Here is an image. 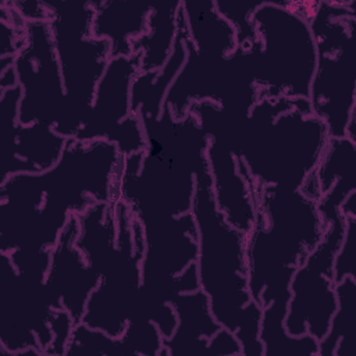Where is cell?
<instances>
[{
    "label": "cell",
    "mask_w": 356,
    "mask_h": 356,
    "mask_svg": "<svg viewBox=\"0 0 356 356\" xmlns=\"http://www.w3.org/2000/svg\"><path fill=\"white\" fill-rule=\"evenodd\" d=\"M177 313L174 334L163 338L159 356L206 355L210 338L221 328L210 312L207 295L199 288L193 292H177L167 300Z\"/></svg>",
    "instance_id": "cell-14"
},
{
    "label": "cell",
    "mask_w": 356,
    "mask_h": 356,
    "mask_svg": "<svg viewBox=\"0 0 356 356\" xmlns=\"http://www.w3.org/2000/svg\"><path fill=\"white\" fill-rule=\"evenodd\" d=\"M140 72V53L111 57L100 78L90 111L74 136L78 140L103 139L122 156L146 152V135L139 114L132 111V82Z\"/></svg>",
    "instance_id": "cell-9"
},
{
    "label": "cell",
    "mask_w": 356,
    "mask_h": 356,
    "mask_svg": "<svg viewBox=\"0 0 356 356\" xmlns=\"http://www.w3.org/2000/svg\"><path fill=\"white\" fill-rule=\"evenodd\" d=\"M191 213L197 228L196 268L214 320L238 338L242 356H264L259 339L261 307L248 288L246 234L228 224L217 209L206 159L195 170Z\"/></svg>",
    "instance_id": "cell-2"
},
{
    "label": "cell",
    "mask_w": 356,
    "mask_h": 356,
    "mask_svg": "<svg viewBox=\"0 0 356 356\" xmlns=\"http://www.w3.org/2000/svg\"><path fill=\"white\" fill-rule=\"evenodd\" d=\"M257 3H236V1H214V8L222 15L236 31L238 47L248 51L252 50L257 43L256 29L253 24V13L260 6Z\"/></svg>",
    "instance_id": "cell-20"
},
{
    "label": "cell",
    "mask_w": 356,
    "mask_h": 356,
    "mask_svg": "<svg viewBox=\"0 0 356 356\" xmlns=\"http://www.w3.org/2000/svg\"><path fill=\"white\" fill-rule=\"evenodd\" d=\"M51 10V31L65 90V107L53 129L74 138L85 122L95 92L111 58L110 42L92 35L95 8L88 1H46Z\"/></svg>",
    "instance_id": "cell-6"
},
{
    "label": "cell",
    "mask_w": 356,
    "mask_h": 356,
    "mask_svg": "<svg viewBox=\"0 0 356 356\" xmlns=\"http://www.w3.org/2000/svg\"><path fill=\"white\" fill-rule=\"evenodd\" d=\"M355 1H320L310 28L316 44V68L309 89L312 114L321 120L328 136H345L356 104L353 36Z\"/></svg>",
    "instance_id": "cell-4"
},
{
    "label": "cell",
    "mask_w": 356,
    "mask_h": 356,
    "mask_svg": "<svg viewBox=\"0 0 356 356\" xmlns=\"http://www.w3.org/2000/svg\"><path fill=\"white\" fill-rule=\"evenodd\" d=\"M179 8L181 1L152 6L146 33L132 42V51L140 53V72H159L167 64L177 39Z\"/></svg>",
    "instance_id": "cell-17"
},
{
    "label": "cell",
    "mask_w": 356,
    "mask_h": 356,
    "mask_svg": "<svg viewBox=\"0 0 356 356\" xmlns=\"http://www.w3.org/2000/svg\"><path fill=\"white\" fill-rule=\"evenodd\" d=\"M257 43L250 71L259 97L306 99L316 68L310 24L280 1H261L253 13Z\"/></svg>",
    "instance_id": "cell-5"
},
{
    "label": "cell",
    "mask_w": 356,
    "mask_h": 356,
    "mask_svg": "<svg viewBox=\"0 0 356 356\" xmlns=\"http://www.w3.org/2000/svg\"><path fill=\"white\" fill-rule=\"evenodd\" d=\"M328 138L309 100L259 97L239 127L235 154L254 191L263 185L299 189L316 170Z\"/></svg>",
    "instance_id": "cell-3"
},
{
    "label": "cell",
    "mask_w": 356,
    "mask_h": 356,
    "mask_svg": "<svg viewBox=\"0 0 356 356\" xmlns=\"http://www.w3.org/2000/svg\"><path fill=\"white\" fill-rule=\"evenodd\" d=\"M90 3L95 8L92 35L110 42L111 57L132 56V42L147 31L152 6L121 0H90Z\"/></svg>",
    "instance_id": "cell-15"
},
{
    "label": "cell",
    "mask_w": 356,
    "mask_h": 356,
    "mask_svg": "<svg viewBox=\"0 0 356 356\" xmlns=\"http://www.w3.org/2000/svg\"><path fill=\"white\" fill-rule=\"evenodd\" d=\"M189 40L199 56L221 60L238 49L236 31L214 8V1H182Z\"/></svg>",
    "instance_id": "cell-16"
},
{
    "label": "cell",
    "mask_w": 356,
    "mask_h": 356,
    "mask_svg": "<svg viewBox=\"0 0 356 356\" xmlns=\"http://www.w3.org/2000/svg\"><path fill=\"white\" fill-rule=\"evenodd\" d=\"M314 174L321 196L338 179H356V145L346 136H330Z\"/></svg>",
    "instance_id": "cell-19"
},
{
    "label": "cell",
    "mask_w": 356,
    "mask_h": 356,
    "mask_svg": "<svg viewBox=\"0 0 356 356\" xmlns=\"http://www.w3.org/2000/svg\"><path fill=\"white\" fill-rule=\"evenodd\" d=\"M26 40L14 60L22 90L18 122L56 125L65 107V90L49 22H26Z\"/></svg>",
    "instance_id": "cell-10"
},
{
    "label": "cell",
    "mask_w": 356,
    "mask_h": 356,
    "mask_svg": "<svg viewBox=\"0 0 356 356\" xmlns=\"http://www.w3.org/2000/svg\"><path fill=\"white\" fill-rule=\"evenodd\" d=\"M207 161L217 209L228 224L249 234L256 220L254 185L242 159L236 157L231 140L222 131H211Z\"/></svg>",
    "instance_id": "cell-13"
},
{
    "label": "cell",
    "mask_w": 356,
    "mask_h": 356,
    "mask_svg": "<svg viewBox=\"0 0 356 356\" xmlns=\"http://www.w3.org/2000/svg\"><path fill=\"white\" fill-rule=\"evenodd\" d=\"M25 22H49L51 10L46 1H8Z\"/></svg>",
    "instance_id": "cell-24"
},
{
    "label": "cell",
    "mask_w": 356,
    "mask_h": 356,
    "mask_svg": "<svg viewBox=\"0 0 356 356\" xmlns=\"http://www.w3.org/2000/svg\"><path fill=\"white\" fill-rule=\"evenodd\" d=\"M214 356H242V348L234 332L220 328L209 341L207 353Z\"/></svg>",
    "instance_id": "cell-23"
},
{
    "label": "cell",
    "mask_w": 356,
    "mask_h": 356,
    "mask_svg": "<svg viewBox=\"0 0 356 356\" xmlns=\"http://www.w3.org/2000/svg\"><path fill=\"white\" fill-rule=\"evenodd\" d=\"M114 207L117 253L100 274V281L88 299L81 323L118 338L124 334L128 320L134 317L140 302L145 235L140 221L121 197L114 202Z\"/></svg>",
    "instance_id": "cell-7"
},
{
    "label": "cell",
    "mask_w": 356,
    "mask_h": 356,
    "mask_svg": "<svg viewBox=\"0 0 356 356\" xmlns=\"http://www.w3.org/2000/svg\"><path fill=\"white\" fill-rule=\"evenodd\" d=\"M337 310L327 335L318 341V356H345L352 353L356 324V280L345 277L335 282Z\"/></svg>",
    "instance_id": "cell-18"
},
{
    "label": "cell",
    "mask_w": 356,
    "mask_h": 356,
    "mask_svg": "<svg viewBox=\"0 0 356 356\" xmlns=\"http://www.w3.org/2000/svg\"><path fill=\"white\" fill-rule=\"evenodd\" d=\"M321 218L324 235L291 278V298L284 321L289 335L309 334L317 341L327 335L337 310L334 259L345 234V217L339 210Z\"/></svg>",
    "instance_id": "cell-8"
},
{
    "label": "cell",
    "mask_w": 356,
    "mask_h": 356,
    "mask_svg": "<svg viewBox=\"0 0 356 356\" xmlns=\"http://www.w3.org/2000/svg\"><path fill=\"white\" fill-rule=\"evenodd\" d=\"M79 234L76 213H71L51 252V261L44 278V299L50 309H64L74 324H79L86 303L100 281L99 273L89 266L75 239Z\"/></svg>",
    "instance_id": "cell-12"
},
{
    "label": "cell",
    "mask_w": 356,
    "mask_h": 356,
    "mask_svg": "<svg viewBox=\"0 0 356 356\" xmlns=\"http://www.w3.org/2000/svg\"><path fill=\"white\" fill-rule=\"evenodd\" d=\"M19 86L0 90V120L4 135V161L0 184L19 172H44L60 160L68 138L58 135L47 122L19 124Z\"/></svg>",
    "instance_id": "cell-11"
},
{
    "label": "cell",
    "mask_w": 356,
    "mask_h": 356,
    "mask_svg": "<svg viewBox=\"0 0 356 356\" xmlns=\"http://www.w3.org/2000/svg\"><path fill=\"white\" fill-rule=\"evenodd\" d=\"M256 220L246 234L248 288L261 307L259 339L264 356H300L305 335L292 337L284 321L295 270L324 235L317 202L299 189L263 185L254 191Z\"/></svg>",
    "instance_id": "cell-1"
},
{
    "label": "cell",
    "mask_w": 356,
    "mask_h": 356,
    "mask_svg": "<svg viewBox=\"0 0 356 356\" xmlns=\"http://www.w3.org/2000/svg\"><path fill=\"white\" fill-rule=\"evenodd\" d=\"M352 277L356 280V217H345V234L334 259L335 282Z\"/></svg>",
    "instance_id": "cell-21"
},
{
    "label": "cell",
    "mask_w": 356,
    "mask_h": 356,
    "mask_svg": "<svg viewBox=\"0 0 356 356\" xmlns=\"http://www.w3.org/2000/svg\"><path fill=\"white\" fill-rule=\"evenodd\" d=\"M47 324L53 332V341L44 352V356H65V350L75 327L70 313L64 309H50L47 314Z\"/></svg>",
    "instance_id": "cell-22"
}]
</instances>
